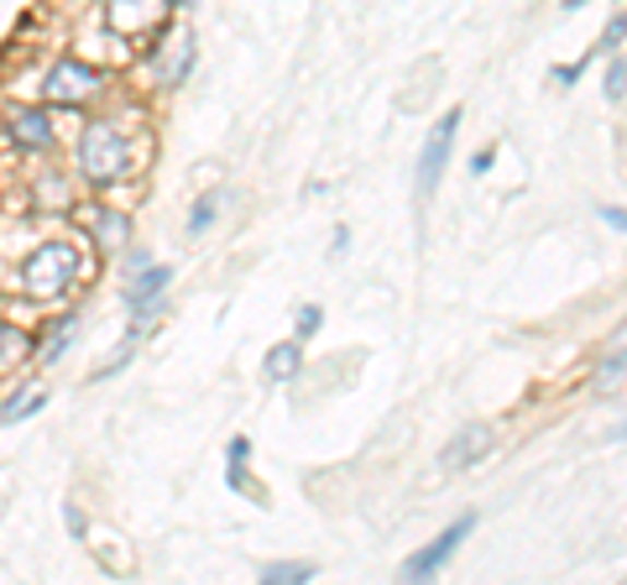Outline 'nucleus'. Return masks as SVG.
<instances>
[{
    "instance_id": "nucleus-1",
    "label": "nucleus",
    "mask_w": 627,
    "mask_h": 585,
    "mask_svg": "<svg viewBox=\"0 0 627 585\" xmlns=\"http://www.w3.org/2000/svg\"><path fill=\"white\" fill-rule=\"evenodd\" d=\"M79 167L95 184H121L126 173L137 167V147L126 141V131L116 120H90L84 137H79Z\"/></svg>"
},
{
    "instance_id": "nucleus-2",
    "label": "nucleus",
    "mask_w": 627,
    "mask_h": 585,
    "mask_svg": "<svg viewBox=\"0 0 627 585\" xmlns=\"http://www.w3.org/2000/svg\"><path fill=\"white\" fill-rule=\"evenodd\" d=\"M79 246L69 241H43L32 257L22 261V288L32 299H58V293H69L73 282H79Z\"/></svg>"
},
{
    "instance_id": "nucleus-3",
    "label": "nucleus",
    "mask_w": 627,
    "mask_h": 585,
    "mask_svg": "<svg viewBox=\"0 0 627 585\" xmlns=\"http://www.w3.org/2000/svg\"><path fill=\"white\" fill-rule=\"evenodd\" d=\"M173 5H178V0H110V5H105V22H110V32L126 37V43H146V32H168Z\"/></svg>"
},
{
    "instance_id": "nucleus-4",
    "label": "nucleus",
    "mask_w": 627,
    "mask_h": 585,
    "mask_svg": "<svg viewBox=\"0 0 627 585\" xmlns=\"http://www.w3.org/2000/svg\"><path fill=\"white\" fill-rule=\"evenodd\" d=\"M456 137H460V110H445L439 126L424 137V152H418V167H413V194L418 199H429L445 178V163H450V152H456Z\"/></svg>"
},
{
    "instance_id": "nucleus-5",
    "label": "nucleus",
    "mask_w": 627,
    "mask_h": 585,
    "mask_svg": "<svg viewBox=\"0 0 627 585\" xmlns=\"http://www.w3.org/2000/svg\"><path fill=\"white\" fill-rule=\"evenodd\" d=\"M471 534H476V513H460L435 543H424L418 554H409V560H403V581H435L439 570H445V564L460 554V543L471 539Z\"/></svg>"
},
{
    "instance_id": "nucleus-6",
    "label": "nucleus",
    "mask_w": 627,
    "mask_h": 585,
    "mask_svg": "<svg viewBox=\"0 0 627 585\" xmlns=\"http://www.w3.org/2000/svg\"><path fill=\"white\" fill-rule=\"evenodd\" d=\"M99 84H105V79H99V69H90L84 58H58L43 90H48L52 105H63V110H73V105H84L90 94H99Z\"/></svg>"
},
{
    "instance_id": "nucleus-7",
    "label": "nucleus",
    "mask_w": 627,
    "mask_h": 585,
    "mask_svg": "<svg viewBox=\"0 0 627 585\" xmlns=\"http://www.w3.org/2000/svg\"><path fill=\"white\" fill-rule=\"evenodd\" d=\"M173 282V267H163V261H146V272L131 288H126V308H131V319L142 325L146 314H157L163 308V293H168Z\"/></svg>"
},
{
    "instance_id": "nucleus-8",
    "label": "nucleus",
    "mask_w": 627,
    "mask_h": 585,
    "mask_svg": "<svg viewBox=\"0 0 627 585\" xmlns=\"http://www.w3.org/2000/svg\"><path fill=\"white\" fill-rule=\"evenodd\" d=\"M486 449H492V429H482V423H465V429H460L456 440H450V445H445V455H439V466L445 470H476L486 460Z\"/></svg>"
},
{
    "instance_id": "nucleus-9",
    "label": "nucleus",
    "mask_w": 627,
    "mask_h": 585,
    "mask_svg": "<svg viewBox=\"0 0 627 585\" xmlns=\"http://www.w3.org/2000/svg\"><path fill=\"white\" fill-rule=\"evenodd\" d=\"M225 481H230V492L236 496L262 502V496H257V481H251V440H246V434H236L230 449H225Z\"/></svg>"
},
{
    "instance_id": "nucleus-10",
    "label": "nucleus",
    "mask_w": 627,
    "mask_h": 585,
    "mask_svg": "<svg viewBox=\"0 0 627 585\" xmlns=\"http://www.w3.org/2000/svg\"><path fill=\"white\" fill-rule=\"evenodd\" d=\"M11 137H16V147H26V152H43V147H52V120L48 110H11Z\"/></svg>"
},
{
    "instance_id": "nucleus-11",
    "label": "nucleus",
    "mask_w": 627,
    "mask_h": 585,
    "mask_svg": "<svg viewBox=\"0 0 627 585\" xmlns=\"http://www.w3.org/2000/svg\"><path fill=\"white\" fill-rule=\"evenodd\" d=\"M304 372V340H283L267 351V382H293Z\"/></svg>"
},
{
    "instance_id": "nucleus-12",
    "label": "nucleus",
    "mask_w": 627,
    "mask_h": 585,
    "mask_svg": "<svg viewBox=\"0 0 627 585\" xmlns=\"http://www.w3.org/2000/svg\"><path fill=\"white\" fill-rule=\"evenodd\" d=\"M26 355H32V340H26L16 325H0V372H11V366H22Z\"/></svg>"
},
{
    "instance_id": "nucleus-13",
    "label": "nucleus",
    "mask_w": 627,
    "mask_h": 585,
    "mask_svg": "<svg viewBox=\"0 0 627 585\" xmlns=\"http://www.w3.org/2000/svg\"><path fill=\"white\" fill-rule=\"evenodd\" d=\"M90 225L99 231V241L105 246H126V235H131V220L116 210H90Z\"/></svg>"
},
{
    "instance_id": "nucleus-14",
    "label": "nucleus",
    "mask_w": 627,
    "mask_h": 585,
    "mask_svg": "<svg viewBox=\"0 0 627 585\" xmlns=\"http://www.w3.org/2000/svg\"><path fill=\"white\" fill-rule=\"evenodd\" d=\"M262 581H272V585H304V581H314V564L277 560V564H267V570H262Z\"/></svg>"
},
{
    "instance_id": "nucleus-15",
    "label": "nucleus",
    "mask_w": 627,
    "mask_h": 585,
    "mask_svg": "<svg viewBox=\"0 0 627 585\" xmlns=\"http://www.w3.org/2000/svg\"><path fill=\"white\" fill-rule=\"evenodd\" d=\"M623 376H627V340H623V346H617L612 355H606L602 366H596V393H612Z\"/></svg>"
},
{
    "instance_id": "nucleus-16",
    "label": "nucleus",
    "mask_w": 627,
    "mask_h": 585,
    "mask_svg": "<svg viewBox=\"0 0 627 585\" xmlns=\"http://www.w3.org/2000/svg\"><path fill=\"white\" fill-rule=\"evenodd\" d=\"M43 402H48V393H43V387H32V393H26V398H11V402H5V408H0V423L32 419V413H37V408H43Z\"/></svg>"
},
{
    "instance_id": "nucleus-17",
    "label": "nucleus",
    "mask_w": 627,
    "mask_h": 585,
    "mask_svg": "<svg viewBox=\"0 0 627 585\" xmlns=\"http://www.w3.org/2000/svg\"><path fill=\"white\" fill-rule=\"evenodd\" d=\"M193 69V37H178V52H173V63L163 69V84H184Z\"/></svg>"
},
{
    "instance_id": "nucleus-18",
    "label": "nucleus",
    "mask_w": 627,
    "mask_h": 585,
    "mask_svg": "<svg viewBox=\"0 0 627 585\" xmlns=\"http://www.w3.org/2000/svg\"><path fill=\"white\" fill-rule=\"evenodd\" d=\"M215 220H220V194H204V199L189 210V235H204Z\"/></svg>"
},
{
    "instance_id": "nucleus-19",
    "label": "nucleus",
    "mask_w": 627,
    "mask_h": 585,
    "mask_svg": "<svg viewBox=\"0 0 627 585\" xmlns=\"http://www.w3.org/2000/svg\"><path fill=\"white\" fill-rule=\"evenodd\" d=\"M319 325H324V308L304 304V308H298V329H293V340H314V335H319Z\"/></svg>"
},
{
    "instance_id": "nucleus-20",
    "label": "nucleus",
    "mask_w": 627,
    "mask_h": 585,
    "mask_svg": "<svg viewBox=\"0 0 627 585\" xmlns=\"http://www.w3.org/2000/svg\"><path fill=\"white\" fill-rule=\"evenodd\" d=\"M623 43H627V11H617V16L606 22V32H602V52H617Z\"/></svg>"
},
{
    "instance_id": "nucleus-21",
    "label": "nucleus",
    "mask_w": 627,
    "mask_h": 585,
    "mask_svg": "<svg viewBox=\"0 0 627 585\" xmlns=\"http://www.w3.org/2000/svg\"><path fill=\"white\" fill-rule=\"evenodd\" d=\"M602 84H606V100H623L627 94V63H612Z\"/></svg>"
},
{
    "instance_id": "nucleus-22",
    "label": "nucleus",
    "mask_w": 627,
    "mask_h": 585,
    "mask_svg": "<svg viewBox=\"0 0 627 585\" xmlns=\"http://www.w3.org/2000/svg\"><path fill=\"white\" fill-rule=\"evenodd\" d=\"M69 340H73V319H63V325H52V340H48V361H52V355H58V351H63Z\"/></svg>"
},
{
    "instance_id": "nucleus-23",
    "label": "nucleus",
    "mask_w": 627,
    "mask_h": 585,
    "mask_svg": "<svg viewBox=\"0 0 627 585\" xmlns=\"http://www.w3.org/2000/svg\"><path fill=\"white\" fill-rule=\"evenodd\" d=\"M596 214H602V225H612V231H623V235H627V210H617V204H602Z\"/></svg>"
},
{
    "instance_id": "nucleus-24",
    "label": "nucleus",
    "mask_w": 627,
    "mask_h": 585,
    "mask_svg": "<svg viewBox=\"0 0 627 585\" xmlns=\"http://www.w3.org/2000/svg\"><path fill=\"white\" fill-rule=\"evenodd\" d=\"M585 63H591V52H585L580 63H570V69H555V79H559V84H565V90H570V84H576L580 73H585Z\"/></svg>"
},
{
    "instance_id": "nucleus-25",
    "label": "nucleus",
    "mask_w": 627,
    "mask_h": 585,
    "mask_svg": "<svg viewBox=\"0 0 627 585\" xmlns=\"http://www.w3.org/2000/svg\"><path fill=\"white\" fill-rule=\"evenodd\" d=\"M63 517H69V528H73V534H79V539H84V513H79V507H73V502H63Z\"/></svg>"
},
{
    "instance_id": "nucleus-26",
    "label": "nucleus",
    "mask_w": 627,
    "mask_h": 585,
    "mask_svg": "<svg viewBox=\"0 0 627 585\" xmlns=\"http://www.w3.org/2000/svg\"><path fill=\"white\" fill-rule=\"evenodd\" d=\"M492 157H497V152H492V147H486V152H476V157H471V173H476V178H482L486 167H492Z\"/></svg>"
},
{
    "instance_id": "nucleus-27",
    "label": "nucleus",
    "mask_w": 627,
    "mask_h": 585,
    "mask_svg": "<svg viewBox=\"0 0 627 585\" xmlns=\"http://www.w3.org/2000/svg\"><path fill=\"white\" fill-rule=\"evenodd\" d=\"M580 5H591V0H565V11H580Z\"/></svg>"
},
{
    "instance_id": "nucleus-28",
    "label": "nucleus",
    "mask_w": 627,
    "mask_h": 585,
    "mask_svg": "<svg viewBox=\"0 0 627 585\" xmlns=\"http://www.w3.org/2000/svg\"><path fill=\"white\" fill-rule=\"evenodd\" d=\"M178 5H193V0H178Z\"/></svg>"
}]
</instances>
